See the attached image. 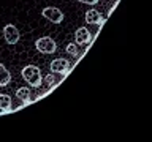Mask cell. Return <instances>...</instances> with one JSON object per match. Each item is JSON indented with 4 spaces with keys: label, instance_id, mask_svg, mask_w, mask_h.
<instances>
[{
    "label": "cell",
    "instance_id": "3",
    "mask_svg": "<svg viewBox=\"0 0 152 142\" xmlns=\"http://www.w3.org/2000/svg\"><path fill=\"white\" fill-rule=\"evenodd\" d=\"M41 14H43V17H46L48 21H51L52 24H60L65 17L64 13H62L57 7H46L41 11Z\"/></svg>",
    "mask_w": 152,
    "mask_h": 142
},
{
    "label": "cell",
    "instance_id": "4",
    "mask_svg": "<svg viewBox=\"0 0 152 142\" xmlns=\"http://www.w3.org/2000/svg\"><path fill=\"white\" fill-rule=\"evenodd\" d=\"M3 38L8 44H16L19 41V38H21V33H19V30L13 24H7L3 28Z\"/></svg>",
    "mask_w": 152,
    "mask_h": 142
},
{
    "label": "cell",
    "instance_id": "6",
    "mask_svg": "<svg viewBox=\"0 0 152 142\" xmlns=\"http://www.w3.org/2000/svg\"><path fill=\"white\" fill-rule=\"evenodd\" d=\"M75 40H76V44H89L90 40H92V35H90V32L87 30L86 27H79L78 30L75 32Z\"/></svg>",
    "mask_w": 152,
    "mask_h": 142
},
{
    "label": "cell",
    "instance_id": "12",
    "mask_svg": "<svg viewBox=\"0 0 152 142\" xmlns=\"http://www.w3.org/2000/svg\"><path fill=\"white\" fill-rule=\"evenodd\" d=\"M45 80H46V84L49 85V87H52V85H56V84H57V79H56V76H54V74H48L46 78H45Z\"/></svg>",
    "mask_w": 152,
    "mask_h": 142
},
{
    "label": "cell",
    "instance_id": "2",
    "mask_svg": "<svg viewBox=\"0 0 152 142\" xmlns=\"http://www.w3.org/2000/svg\"><path fill=\"white\" fill-rule=\"evenodd\" d=\"M35 47L41 54H54L57 49V43L51 36H41L35 41Z\"/></svg>",
    "mask_w": 152,
    "mask_h": 142
},
{
    "label": "cell",
    "instance_id": "7",
    "mask_svg": "<svg viewBox=\"0 0 152 142\" xmlns=\"http://www.w3.org/2000/svg\"><path fill=\"white\" fill-rule=\"evenodd\" d=\"M86 22L87 24H94V25H100V24L103 22V19H102V14H100V11H97V9H87L86 11Z\"/></svg>",
    "mask_w": 152,
    "mask_h": 142
},
{
    "label": "cell",
    "instance_id": "11",
    "mask_svg": "<svg viewBox=\"0 0 152 142\" xmlns=\"http://www.w3.org/2000/svg\"><path fill=\"white\" fill-rule=\"evenodd\" d=\"M65 51H66V54H70V55H73V57H78L79 55V49H78V44H76V43H70V44H66Z\"/></svg>",
    "mask_w": 152,
    "mask_h": 142
},
{
    "label": "cell",
    "instance_id": "5",
    "mask_svg": "<svg viewBox=\"0 0 152 142\" xmlns=\"http://www.w3.org/2000/svg\"><path fill=\"white\" fill-rule=\"evenodd\" d=\"M51 71L52 73H59V74H66L70 71V62L66 59H56L51 62Z\"/></svg>",
    "mask_w": 152,
    "mask_h": 142
},
{
    "label": "cell",
    "instance_id": "10",
    "mask_svg": "<svg viewBox=\"0 0 152 142\" xmlns=\"http://www.w3.org/2000/svg\"><path fill=\"white\" fill-rule=\"evenodd\" d=\"M16 96H18V99H21L24 104H28L30 103V90L27 87H19L16 90Z\"/></svg>",
    "mask_w": 152,
    "mask_h": 142
},
{
    "label": "cell",
    "instance_id": "8",
    "mask_svg": "<svg viewBox=\"0 0 152 142\" xmlns=\"http://www.w3.org/2000/svg\"><path fill=\"white\" fill-rule=\"evenodd\" d=\"M11 82V73L5 68L3 63H0V87H7Z\"/></svg>",
    "mask_w": 152,
    "mask_h": 142
},
{
    "label": "cell",
    "instance_id": "13",
    "mask_svg": "<svg viewBox=\"0 0 152 142\" xmlns=\"http://www.w3.org/2000/svg\"><path fill=\"white\" fill-rule=\"evenodd\" d=\"M76 2H81V3H84V5H97L98 0H76Z\"/></svg>",
    "mask_w": 152,
    "mask_h": 142
},
{
    "label": "cell",
    "instance_id": "1",
    "mask_svg": "<svg viewBox=\"0 0 152 142\" xmlns=\"http://www.w3.org/2000/svg\"><path fill=\"white\" fill-rule=\"evenodd\" d=\"M21 76L30 87H40L41 84V71L37 65H27L21 71Z\"/></svg>",
    "mask_w": 152,
    "mask_h": 142
},
{
    "label": "cell",
    "instance_id": "9",
    "mask_svg": "<svg viewBox=\"0 0 152 142\" xmlns=\"http://www.w3.org/2000/svg\"><path fill=\"white\" fill-rule=\"evenodd\" d=\"M11 111V96L2 93L0 95V112H10Z\"/></svg>",
    "mask_w": 152,
    "mask_h": 142
}]
</instances>
